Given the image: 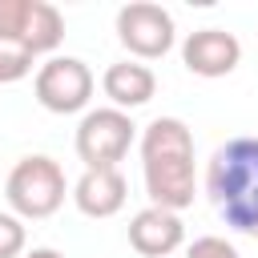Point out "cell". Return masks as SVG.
Here are the masks:
<instances>
[{
	"label": "cell",
	"mask_w": 258,
	"mask_h": 258,
	"mask_svg": "<svg viewBox=\"0 0 258 258\" xmlns=\"http://www.w3.org/2000/svg\"><path fill=\"white\" fill-rule=\"evenodd\" d=\"M206 194L230 230L258 238V137L242 133L214 149L206 165Z\"/></svg>",
	"instance_id": "7a4b0ae2"
},
{
	"label": "cell",
	"mask_w": 258,
	"mask_h": 258,
	"mask_svg": "<svg viewBox=\"0 0 258 258\" xmlns=\"http://www.w3.org/2000/svg\"><path fill=\"white\" fill-rule=\"evenodd\" d=\"M101 89H105V97H109L113 109L129 113V109H141V105L153 101V93H157V77H153V69L141 64V60H117V64L105 69Z\"/></svg>",
	"instance_id": "8fae6325"
},
{
	"label": "cell",
	"mask_w": 258,
	"mask_h": 258,
	"mask_svg": "<svg viewBox=\"0 0 258 258\" xmlns=\"http://www.w3.org/2000/svg\"><path fill=\"white\" fill-rule=\"evenodd\" d=\"M73 206L85 214V218H113L125 210V198H129V181L121 169H85L77 181H73Z\"/></svg>",
	"instance_id": "30bf717a"
},
{
	"label": "cell",
	"mask_w": 258,
	"mask_h": 258,
	"mask_svg": "<svg viewBox=\"0 0 258 258\" xmlns=\"http://www.w3.org/2000/svg\"><path fill=\"white\" fill-rule=\"evenodd\" d=\"M185 258H242L226 238H218V234H206V238H194L189 246H185Z\"/></svg>",
	"instance_id": "5bb4252c"
},
{
	"label": "cell",
	"mask_w": 258,
	"mask_h": 258,
	"mask_svg": "<svg viewBox=\"0 0 258 258\" xmlns=\"http://www.w3.org/2000/svg\"><path fill=\"white\" fill-rule=\"evenodd\" d=\"M117 40L137 60H157V56H165L173 48L177 28H173V16L161 4L133 0V4H121L117 8Z\"/></svg>",
	"instance_id": "52a82bcc"
},
{
	"label": "cell",
	"mask_w": 258,
	"mask_h": 258,
	"mask_svg": "<svg viewBox=\"0 0 258 258\" xmlns=\"http://www.w3.org/2000/svg\"><path fill=\"white\" fill-rule=\"evenodd\" d=\"M181 242H185V222L173 210L145 206L129 218V246L141 258H169L173 250H181Z\"/></svg>",
	"instance_id": "9c48e42d"
},
{
	"label": "cell",
	"mask_w": 258,
	"mask_h": 258,
	"mask_svg": "<svg viewBox=\"0 0 258 258\" xmlns=\"http://www.w3.org/2000/svg\"><path fill=\"white\" fill-rule=\"evenodd\" d=\"M97 81H93V69L81 60V56H48L36 77H32V93L40 101V109L64 117V113H81L93 97Z\"/></svg>",
	"instance_id": "5b68a950"
},
{
	"label": "cell",
	"mask_w": 258,
	"mask_h": 258,
	"mask_svg": "<svg viewBox=\"0 0 258 258\" xmlns=\"http://www.w3.org/2000/svg\"><path fill=\"white\" fill-rule=\"evenodd\" d=\"M32 64H36V56H32L24 44H16V40H0V85H16V81H24V77L32 73Z\"/></svg>",
	"instance_id": "7c38bea8"
},
{
	"label": "cell",
	"mask_w": 258,
	"mask_h": 258,
	"mask_svg": "<svg viewBox=\"0 0 258 258\" xmlns=\"http://www.w3.org/2000/svg\"><path fill=\"white\" fill-rule=\"evenodd\" d=\"M64 194H69V181H64V169L48 157V153H28L12 165L8 181H4V198L12 206V214L24 222H40V218H52L60 206H64Z\"/></svg>",
	"instance_id": "3957f363"
},
{
	"label": "cell",
	"mask_w": 258,
	"mask_h": 258,
	"mask_svg": "<svg viewBox=\"0 0 258 258\" xmlns=\"http://www.w3.org/2000/svg\"><path fill=\"white\" fill-rule=\"evenodd\" d=\"M24 242H28L24 222L16 214H0V258H20L24 254Z\"/></svg>",
	"instance_id": "4fadbf2b"
},
{
	"label": "cell",
	"mask_w": 258,
	"mask_h": 258,
	"mask_svg": "<svg viewBox=\"0 0 258 258\" xmlns=\"http://www.w3.org/2000/svg\"><path fill=\"white\" fill-rule=\"evenodd\" d=\"M133 137H137V125L129 121V113L105 105V109H89L81 117L73 149L85 161V169H117L125 161Z\"/></svg>",
	"instance_id": "277c9868"
},
{
	"label": "cell",
	"mask_w": 258,
	"mask_h": 258,
	"mask_svg": "<svg viewBox=\"0 0 258 258\" xmlns=\"http://www.w3.org/2000/svg\"><path fill=\"white\" fill-rule=\"evenodd\" d=\"M141 177L149 206L173 214L194 206V133L181 117H157L141 129Z\"/></svg>",
	"instance_id": "6da1fadb"
},
{
	"label": "cell",
	"mask_w": 258,
	"mask_h": 258,
	"mask_svg": "<svg viewBox=\"0 0 258 258\" xmlns=\"http://www.w3.org/2000/svg\"><path fill=\"white\" fill-rule=\"evenodd\" d=\"M242 60V40L226 28H198L181 40V64L194 77H230Z\"/></svg>",
	"instance_id": "ba28073f"
},
{
	"label": "cell",
	"mask_w": 258,
	"mask_h": 258,
	"mask_svg": "<svg viewBox=\"0 0 258 258\" xmlns=\"http://www.w3.org/2000/svg\"><path fill=\"white\" fill-rule=\"evenodd\" d=\"M24 258H64L60 250H52V246H36V250H28Z\"/></svg>",
	"instance_id": "9a60e30c"
},
{
	"label": "cell",
	"mask_w": 258,
	"mask_h": 258,
	"mask_svg": "<svg viewBox=\"0 0 258 258\" xmlns=\"http://www.w3.org/2000/svg\"><path fill=\"white\" fill-rule=\"evenodd\" d=\"M0 40L24 44L32 56L64 40V16L48 0H0Z\"/></svg>",
	"instance_id": "8992f818"
}]
</instances>
